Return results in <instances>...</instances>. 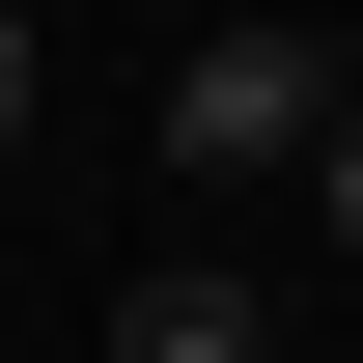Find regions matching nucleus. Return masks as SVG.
Wrapping results in <instances>:
<instances>
[{
  "label": "nucleus",
  "mask_w": 363,
  "mask_h": 363,
  "mask_svg": "<svg viewBox=\"0 0 363 363\" xmlns=\"http://www.w3.org/2000/svg\"><path fill=\"white\" fill-rule=\"evenodd\" d=\"M0 140H28V0H0Z\"/></svg>",
  "instance_id": "obj_4"
},
{
  "label": "nucleus",
  "mask_w": 363,
  "mask_h": 363,
  "mask_svg": "<svg viewBox=\"0 0 363 363\" xmlns=\"http://www.w3.org/2000/svg\"><path fill=\"white\" fill-rule=\"evenodd\" d=\"M112 363H279V308L196 252V279H140V308H112Z\"/></svg>",
  "instance_id": "obj_2"
},
{
  "label": "nucleus",
  "mask_w": 363,
  "mask_h": 363,
  "mask_svg": "<svg viewBox=\"0 0 363 363\" xmlns=\"http://www.w3.org/2000/svg\"><path fill=\"white\" fill-rule=\"evenodd\" d=\"M335 112H363L335 28H196V56H168V196H196V168H308Z\"/></svg>",
  "instance_id": "obj_1"
},
{
  "label": "nucleus",
  "mask_w": 363,
  "mask_h": 363,
  "mask_svg": "<svg viewBox=\"0 0 363 363\" xmlns=\"http://www.w3.org/2000/svg\"><path fill=\"white\" fill-rule=\"evenodd\" d=\"M56 363H112V335H56Z\"/></svg>",
  "instance_id": "obj_5"
},
{
  "label": "nucleus",
  "mask_w": 363,
  "mask_h": 363,
  "mask_svg": "<svg viewBox=\"0 0 363 363\" xmlns=\"http://www.w3.org/2000/svg\"><path fill=\"white\" fill-rule=\"evenodd\" d=\"M308 224H335V252H363V112H335V140H308Z\"/></svg>",
  "instance_id": "obj_3"
}]
</instances>
